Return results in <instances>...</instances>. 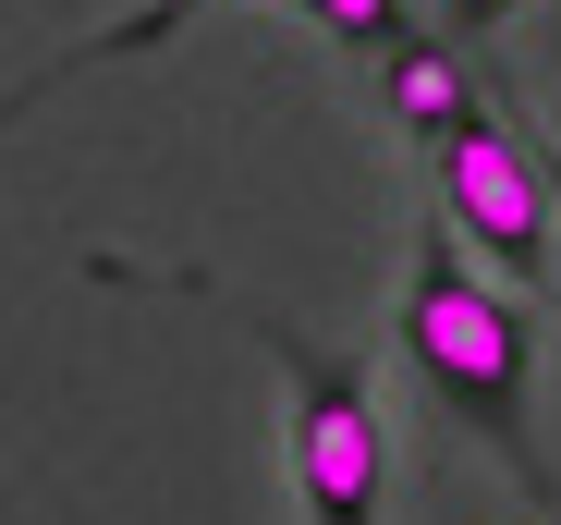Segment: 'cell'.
<instances>
[{"label":"cell","instance_id":"6da1fadb","mask_svg":"<svg viewBox=\"0 0 561 525\" xmlns=\"http://www.w3.org/2000/svg\"><path fill=\"white\" fill-rule=\"evenodd\" d=\"M403 367L439 391L451 427H477V441L513 465L525 501L561 513V477H549V453H537V318H525L513 282H489L477 256L451 244L439 208H427L415 270H403Z\"/></svg>","mask_w":561,"mask_h":525},{"label":"cell","instance_id":"7a4b0ae2","mask_svg":"<svg viewBox=\"0 0 561 525\" xmlns=\"http://www.w3.org/2000/svg\"><path fill=\"white\" fill-rule=\"evenodd\" d=\"M183 294H208L232 330H256L280 355V391H294V501L306 525H391V403L366 379V355H330V342L280 330L268 306L220 294L208 270H183Z\"/></svg>","mask_w":561,"mask_h":525},{"label":"cell","instance_id":"3957f363","mask_svg":"<svg viewBox=\"0 0 561 525\" xmlns=\"http://www.w3.org/2000/svg\"><path fill=\"white\" fill-rule=\"evenodd\" d=\"M427 159V208L451 220V244L477 256V270H501L513 294H549L561 282V196H549V147L501 111V99H477L439 147H415Z\"/></svg>","mask_w":561,"mask_h":525},{"label":"cell","instance_id":"277c9868","mask_svg":"<svg viewBox=\"0 0 561 525\" xmlns=\"http://www.w3.org/2000/svg\"><path fill=\"white\" fill-rule=\"evenodd\" d=\"M196 13H220V0H147V13H123V25H99V37H73L49 73H25L13 99H0V123H25L49 85H73V73H111V61H135V49H159V37H183ZM280 13H306V25H330L342 49H391L403 25H415V0H280Z\"/></svg>","mask_w":561,"mask_h":525},{"label":"cell","instance_id":"5b68a950","mask_svg":"<svg viewBox=\"0 0 561 525\" xmlns=\"http://www.w3.org/2000/svg\"><path fill=\"white\" fill-rule=\"evenodd\" d=\"M366 61H379V111H391V135H403V147H439L463 111L489 99V73H463V37H439L427 13H415L391 49H366Z\"/></svg>","mask_w":561,"mask_h":525},{"label":"cell","instance_id":"8992f818","mask_svg":"<svg viewBox=\"0 0 561 525\" xmlns=\"http://www.w3.org/2000/svg\"><path fill=\"white\" fill-rule=\"evenodd\" d=\"M513 13H525V0H427V25H439V37H501Z\"/></svg>","mask_w":561,"mask_h":525},{"label":"cell","instance_id":"52a82bcc","mask_svg":"<svg viewBox=\"0 0 561 525\" xmlns=\"http://www.w3.org/2000/svg\"><path fill=\"white\" fill-rule=\"evenodd\" d=\"M537 147H549V135H537ZM549 196H561V147H549Z\"/></svg>","mask_w":561,"mask_h":525}]
</instances>
